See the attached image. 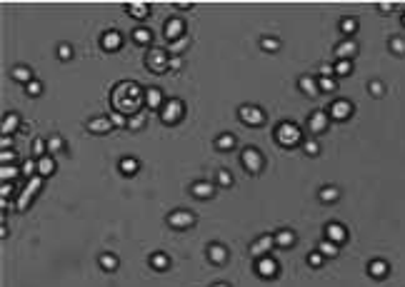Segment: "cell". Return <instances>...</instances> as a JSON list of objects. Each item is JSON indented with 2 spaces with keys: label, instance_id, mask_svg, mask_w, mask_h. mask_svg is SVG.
Wrapping results in <instances>:
<instances>
[{
  "label": "cell",
  "instance_id": "43",
  "mask_svg": "<svg viewBox=\"0 0 405 287\" xmlns=\"http://www.w3.org/2000/svg\"><path fill=\"white\" fill-rule=\"evenodd\" d=\"M20 172H23L28 180L30 177H35V175H38V160H25V165L20 168Z\"/></svg>",
  "mask_w": 405,
  "mask_h": 287
},
{
  "label": "cell",
  "instance_id": "20",
  "mask_svg": "<svg viewBox=\"0 0 405 287\" xmlns=\"http://www.w3.org/2000/svg\"><path fill=\"white\" fill-rule=\"evenodd\" d=\"M273 237H275V247H280V250H290V247L295 245V232L288 228L278 230Z\"/></svg>",
  "mask_w": 405,
  "mask_h": 287
},
{
  "label": "cell",
  "instance_id": "6",
  "mask_svg": "<svg viewBox=\"0 0 405 287\" xmlns=\"http://www.w3.org/2000/svg\"><path fill=\"white\" fill-rule=\"evenodd\" d=\"M240 163H243V168L248 172L258 175L263 170V165H265V157H263V152L258 147H245L243 155H240Z\"/></svg>",
  "mask_w": 405,
  "mask_h": 287
},
{
  "label": "cell",
  "instance_id": "2",
  "mask_svg": "<svg viewBox=\"0 0 405 287\" xmlns=\"http://www.w3.org/2000/svg\"><path fill=\"white\" fill-rule=\"evenodd\" d=\"M43 182H45V177H40V175H35V177H30L28 182H25V187L20 190V195H18V200H15V210H20V212H25L30 207V202L33 198L40 193V187H43Z\"/></svg>",
  "mask_w": 405,
  "mask_h": 287
},
{
  "label": "cell",
  "instance_id": "57",
  "mask_svg": "<svg viewBox=\"0 0 405 287\" xmlns=\"http://www.w3.org/2000/svg\"><path fill=\"white\" fill-rule=\"evenodd\" d=\"M170 70H180L183 68V60H180V55H175V57H170V65H168Z\"/></svg>",
  "mask_w": 405,
  "mask_h": 287
},
{
  "label": "cell",
  "instance_id": "44",
  "mask_svg": "<svg viewBox=\"0 0 405 287\" xmlns=\"http://www.w3.org/2000/svg\"><path fill=\"white\" fill-rule=\"evenodd\" d=\"M33 152H35L38 157H45V152H48V143H45L43 138H35V140H33Z\"/></svg>",
  "mask_w": 405,
  "mask_h": 287
},
{
  "label": "cell",
  "instance_id": "19",
  "mask_svg": "<svg viewBox=\"0 0 405 287\" xmlns=\"http://www.w3.org/2000/svg\"><path fill=\"white\" fill-rule=\"evenodd\" d=\"M208 260H210L213 265H223V262H228V247H225V245H220V242L208 245Z\"/></svg>",
  "mask_w": 405,
  "mask_h": 287
},
{
  "label": "cell",
  "instance_id": "31",
  "mask_svg": "<svg viewBox=\"0 0 405 287\" xmlns=\"http://www.w3.org/2000/svg\"><path fill=\"white\" fill-rule=\"evenodd\" d=\"M318 198H320V202H335L340 198V190H338L335 185H325L318 193Z\"/></svg>",
  "mask_w": 405,
  "mask_h": 287
},
{
  "label": "cell",
  "instance_id": "14",
  "mask_svg": "<svg viewBox=\"0 0 405 287\" xmlns=\"http://www.w3.org/2000/svg\"><path fill=\"white\" fill-rule=\"evenodd\" d=\"M100 45H103V50L115 53V50H120V45H123V35H120L118 30H105V33L100 35Z\"/></svg>",
  "mask_w": 405,
  "mask_h": 287
},
{
  "label": "cell",
  "instance_id": "34",
  "mask_svg": "<svg viewBox=\"0 0 405 287\" xmlns=\"http://www.w3.org/2000/svg\"><path fill=\"white\" fill-rule=\"evenodd\" d=\"M100 267H103L105 272L118 270V258L113 255V252H103V255H100Z\"/></svg>",
  "mask_w": 405,
  "mask_h": 287
},
{
  "label": "cell",
  "instance_id": "3",
  "mask_svg": "<svg viewBox=\"0 0 405 287\" xmlns=\"http://www.w3.org/2000/svg\"><path fill=\"white\" fill-rule=\"evenodd\" d=\"M275 140L283 145V147H295V145L303 140V130L295 125V122H280L278 130H275Z\"/></svg>",
  "mask_w": 405,
  "mask_h": 287
},
{
  "label": "cell",
  "instance_id": "41",
  "mask_svg": "<svg viewBox=\"0 0 405 287\" xmlns=\"http://www.w3.org/2000/svg\"><path fill=\"white\" fill-rule=\"evenodd\" d=\"M340 30H343V35H353L358 30V20L355 18H343L340 20Z\"/></svg>",
  "mask_w": 405,
  "mask_h": 287
},
{
  "label": "cell",
  "instance_id": "12",
  "mask_svg": "<svg viewBox=\"0 0 405 287\" xmlns=\"http://www.w3.org/2000/svg\"><path fill=\"white\" fill-rule=\"evenodd\" d=\"M328 125H330V115L325 113V110H315V113L310 115V120H308V127H310V133H325L328 130Z\"/></svg>",
  "mask_w": 405,
  "mask_h": 287
},
{
  "label": "cell",
  "instance_id": "8",
  "mask_svg": "<svg viewBox=\"0 0 405 287\" xmlns=\"http://www.w3.org/2000/svg\"><path fill=\"white\" fill-rule=\"evenodd\" d=\"M238 117L245 122V125H250V127H258L265 122V113H263V108L258 105H243L240 110H238Z\"/></svg>",
  "mask_w": 405,
  "mask_h": 287
},
{
  "label": "cell",
  "instance_id": "15",
  "mask_svg": "<svg viewBox=\"0 0 405 287\" xmlns=\"http://www.w3.org/2000/svg\"><path fill=\"white\" fill-rule=\"evenodd\" d=\"M328 115H330L333 120H348V117L353 115V103H350V100H335V103L330 105Z\"/></svg>",
  "mask_w": 405,
  "mask_h": 287
},
{
  "label": "cell",
  "instance_id": "35",
  "mask_svg": "<svg viewBox=\"0 0 405 287\" xmlns=\"http://www.w3.org/2000/svg\"><path fill=\"white\" fill-rule=\"evenodd\" d=\"M18 175H20V170H18L15 165H3V168H0V177H3V182H13Z\"/></svg>",
  "mask_w": 405,
  "mask_h": 287
},
{
  "label": "cell",
  "instance_id": "17",
  "mask_svg": "<svg viewBox=\"0 0 405 287\" xmlns=\"http://www.w3.org/2000/svg\"><path fill=\"white\" fill-rule=\"evenodd\" d=\"M325 240L340 245V242H345L348 240V230L343 228L340 222H328V225H325Z\"/></svg>",
  "mask_w": 405,
  "mask_h": 287
},
{
  "label": "cell",
  "instance_id": "32",
  "mask_svg": "<svg viewBox=\"0 0 405 287\" xmlns=\"http://www.w3.org/2000/svg\"><path fill=\"white\" fill-rule=\"evenodd\" d=\"M215 147L218 150H233L235 147V135H230V133H223V135H218V140H215Z\"/></svg>",
  "mask_w": 405,
  "mask_h": 287
},
{
  "label": "cell",
  "instance_id": "51",
  "mask_svg": "<svg viewBox=\"0 0 405 287\" xmlns=\"http://www.w3.org/2000/svg\"><path fill=\"white\" fill-rule=\"evenodd\" d=\"M303 147H305V152H308L310 157H315V155H318V152H320V145H318V140H305V145H303Z\"/></svg>",
  "mask_w": 405,
  "mask_h": 287
},
{
  "label": "cell",
  "instance_id": "16",
  "mask_svg": "<svg viewBox=\"0 0 405 287\" xmlns=\"http://www.w3.org/2000/svg\"><path fill=\"white\" fill-rule=\"evenodd\" d=\"M163 105H165L163 90H160V87H145V108H150V110H160Z\"/></svg>",
  "mask_w": 405,
  "mask_h": 287
},
{
  "label": "cell",
  "instance_id": "54",
  "mask_svg": "<svg viewBox=\"0 0 405 287\" xmlns=\"http://www.w3.org/2000/svg\"><path fill=\"white\" fill-rule=\"evenodd\" d=\"M13 193H15V185H13V182H3V187H0V198H3V200H8Z\"/></svg>",
  "mask_w": 405,
  "mask_h": 287
},
{
  "label": "cell",
  "instance_id": "37",
  "mask_svg": "<svg viewBox=\"0 0 405 287\" xmlns=\"http://www.w3.org/2000/svg\"><path fill=\"white\" fill-rule=\"evenodd\" d=\"M145 122H148L145 113H138V115H133V117H128V127H130V130H143Z\"/></svg>",
  "mask_w": 405,
  "mask_h": 287
},
{
  "label": "cell",
  "instance_id": "26",
  "mask_svg": "<svg viewBox=\"0 0 405 287\" xmlns=\"http://www.w3.org/2000/svg\"><path fill=\"white\" fill-rule=\"evenodd\" d=\"M125 8H128V13H130L135 20H143V18H148V13H150V5H148V3H128Z\"/></svg>",
  "mask_w": 405,
  "mask_h": 287
},
{
  "label": "cell",
  "instance_id": "60",
  "mask_svg": "<svg viewBox=\"0 0 405 287\" xmlns=\"http://www.w3.org/2000/svg\"><path fill=\"white\" fill-rule=\"evenodd\" d=\"M403 25H405V15H403Z\"/></svg>",
  "mask_w": 405,
  "mask_h": 287
},
{
  "label": "cell",
  "instance_id": "7",
  "mask_svg": "<svg viewBox=\"0 0 405 287\" xmlns=\"http://www.w3.org/2000/svg\"><path fill=\"white\" fill-rule=\"evenodd\" d=\"M168 225L173 230H190L195 225V215L190 210H173L168 215Z\"/></svg>",
  "mask_w": 405,
  "mask_h": 287
},
{
  "label": "cell",
  "instance_id": "40",
  "mask_svg": "<svg viewBox=\"0 0 405 287\" xmlns=\"http://www.w3.org/2000/svg\"><path fill=\"white\" fill-rule=\"evenodd\" d=\"M261 48L268 50V53H275V50H280V40H278V38H263Z\"/></svg>",
  "mask_w": 405,
  "mask_h": 287
},
{
  "label": "cell",
  "instance_id": "53",
  "mask_svg": "<svg viewBox=\"0 0 405 287\" xmlns=\"http://www.w3.org/2000/svg\"><path fill=\"white\" fill-rule=\"evenodd\" d=\"M0 160H3V165H13V163H15V150H3V152H0Z\"/></svg>",
  "mask_w": 405,
  "mask_h": 287
},
{
  "label": "cell",
  "instance_id": "56",
  "mask_svg": "<svg viewBox=\"0 0 405 287\" xmlns=\"http://www.w3.org/2000/svg\"><path fill=\"white\" fill-rule=\"evenodd\" d=\"M0 147H3V150H13V138H10V135H3V140H0Z\"/></svg>",
  "mask_w": 405,
  "mask_h": 287
},
{
  "label": "cell",
  "instance_id": "46",
  "mask_svg": "<svg viewBox=\"0 0 405 287\" xmlns=\"http://www.w3.org/2000/svg\"><path fill=\"white\" fill-rule=\"evenodd\" d=\"M63 147H65V143H63L60 135H53V138L48 140V152H60Z\"/></svg>",
  "mask_w": 405,
  "mask_h": 287
},
{
  "label": "cell",
  "instance_id": "13",
  "mask_svg": "<svg viewBox=\"0 0 405 287\" xmlns=\"http://www.w3.org/2000/svg\"><path fill=\"white\" fill-rule=\"evenodd\" d=\"M85 127L93 133V135H105V133L113 130V122H110V117L100 115V117H90V120L85 122Z\"/></svg>",
  "mask_w": 405,
  "mask_h": 287
},
{
  "label": "cell",
  "instance_id": "42",
  "mask_svg": "<svg viewBox=\"0 0 405 287\" xmlns=\"http://www.w3.org/2000/svg\"><path fill=\"white\" fill-rule=\"evenodd\" d=\"M218 187H233V175L230 170H218Z\"/></svg>",
  "mask_w": 405,
  "mask_h": 287
},
{
  "label": "cell",
  "instance_id": "30",
  "mask_svg": "<svg viewBox=\"0 0 405 287\" xmlns=\"http://www.w3.org/2000/svg\"><path fill=\"white\" fill-rule=\"evenodd\" d=\"M318 252L323 258H338V252H340V247L335 245V242H330V240H323L318 245Z\"/></svg>",
  "mask_w": 405,
  "mask_h": 287
},
{
  "label": "cell",
  "instance_id": "58",
  "mask_svg": "<svg viewBox=\"0 0 405 287\" xmlns=\"http://www.w3.org/2000/svg\"><path fill=\"white\" fill-rule=\"evenodd\" d=\"M393 8H395V5H393V3H380V10H385V13H390V10H393Z\"/></svg>",
  "mask_w": 405,
  "mask_h": 287
},
{
  "label": "cell",
  "instance_id": "27",
  "mask_svg": "<svg viewBox=\"0 0 405 287\" xmlns=\"http://www.w3.org/2000/svg\"><path fill=\"white\" fill-rule=\"evenodd\" d=\"M13 80L28 85L30 80H35V78H33V70H30L28 65H18V68H13Z\"/></svg>",
  "mask_w": 405,
  "mask_h": 287
},
{
  "label": "cell",
  "instance_id": "9",
  "mask_svg": "<svg viewBox=\"0 0 405 287\" xmlns=\"http://www.w3.org/2000/svg\"><path fill=\"white\" fill-rule=\"evenodd\" d=\"M255 272H258V277H263V280H273V277H278L280 265L270 258V255H265V258L255 260Z\"/></svg>",
  "mask_w": 405,
  "mask_h": 287
},
{
  "label": "cell",
  "instance_id": "38",
  "mask_svg": "<svg viewBox=\"0 0 405 287\" xmlns=\"http://www.w3.org/2000/svg\"><path fill=\"white\" fill-rule=\"evenodd\" d=\"M188 45H190V40H188V35H185V38H180V40H175V43H170V45H168V53L180 55V53H183Z\"/></svg>",
  "mask_w": 405,
  "mask_h": 287
},
{
  "label": "cell",
  "instance_id": "24",
  "mask_svg": "<svg viewBox=\"0 0 405 287\" xmlns=\"http://www.w3.org/2000/svg\"><path fill=\"white\" fill-rule=\"evenodd\" d=\"M53 172H55V160H53L50 155L38 157V175H40V177H50Z\"/></svg>",
  "mask_w": 405,
  "mask_h": 287
},
{
  "label": "cell",
  "instance_id": "48",
  "mask_svg": "<svg viewBox=\"0 0 405 287\" xmlns=\"http://www.w3.org/2000/svg\"><path fill=\"white\" fill-rule=\"evenodd\" d=\"M318 87H320V92H333L335 90V80L333 78H320Z\"/></svg>",
  "mask_w": 405,
  "mask_h": 287
},
{
  "label": "cell",
  "instance_id": "18",
  "mask_svg": "<svg viewBox=\"0 0 405 287\" xmlns=\"http://www.w3.org/2000/svg\"><path fill=\"white\" fill-rule=\"evenodd\" d=\"M190 193H193L198 200H210V198L215 195V185L208 182V180H198V182H193Z\"/></svg>",
  "mask_w": 405,
  "mask_h": 287
},
{
  "label": "cell",
  "instance_id": "21",
  "mask_svg": "<svg viewBox=\"0 0 405 287\" xmlns=\"http://www.w3.org/2000/svg\"><path fill=\"white\" fill-rule=\"evenodd\" d=\"M355 53H358V45H355V40H343V43L335 48V55H338V60H350Z\"/></svg>",
  "mask_w": 405,
  "mask_h": 287
},
{
  "label": "cell",
  "instance_id": "36",
  "mask_svg": "<svg viewBox=\"0 0 405 287\" xmlns=\"http://www.w3.org/2000/svg\"><path fill=\"white\" fill-rule=\"evenodd\" d=\"M333 68H335V75H340V78H348L353 73V62L350 60H338Z\"/></svg>",
  "mask_w": 405,
  "mask_h": 287
},
{
  "label": "cell",
  "instance_id": "25",
  "mask_svg": "<svg viewBox=\"0 0 405 287\" xmlns=\"http://www.w3.org/2000/svg\"><path fill=\"white\" fill-rule=\"evenodd\" d=\"M368 272H370V277L383 280V277L388 275V262H385V260H370V265H368Z\"/></svg>",
  "mask_w": 405,
  "mask_h": 287
},
{
  "label": "cell",
  "instance_id": "52",
  "mask_svg": "<svg viewBox=\"0 0 405 287\" xmlns=\"http://www.w3.org/2000/svg\"><path fill=\"white\" fill-rule=\"evenodd\" d=\"M368 87H370V92H373L375 98H383V95H385V85H383L380 80H373V83H370Z\"/></svg>",
  "mask_w": 405,
  "mask_h": 287
},
{
  "label": "cell",
  "instance_id": "50",
  "mask_svg": "<svg viewBox=\"0 0 405 287\" xmlns=\"http://www.w3.org/2000/svg\"><path fill=\"white\" fill-rule=\"evenodd\" d=\"M323 262H325V258H323V255H320L318 250H315V252H310V255H308V265H310V267H323Z\"/></svg>",
  "mask_w": 405,
  "mask_h": 287
},
{
  "label": "cell",
  "instance_id": "4",
  "mask_svg": "<svg viewBox=\"0 0 405 287\" xmlns=\"http://www.w3.org/2000/svg\"><path fill=\"white\" fill-rule=\"evenodd\" d=\"M145 65H148V68H150V73H155V75H160V73L170 70V68H168V65H170L168 50H163V48H150V50H148V55H145Z\"/></svg>",
  "mask_w": 405,
  "mask_h": 287
},
{
  "label": "cell",
  "instance_id": "49",
  "mask_svg": "<svg viewBox=\"0 0 405 287\" xmlns=\"http://www.w3.org/2000/svg\"><path fill=\"white\" fill-rule=\"evenodd\" d=\"M58 57H60V60H70V57H73V48H70L68 43H60V45H58Z\"/></svg>",
  "mask_w": 405,
  "mask_h": 287
},
{
  "label": "cell",
  "instance_id": "1",
  "mask_svg": "<svg viewBox=\"0 0 405 287\" xmlns=\"http://www.w3.org/2000/svg\"><path fill=\"white\" fill-rule=\"evenodd\" d=\"M110 103H113V110L123 113L125 117H133V115L143 113L145 105V90L133 80H123L113 87V95H110Z\"/></svg>",
  "mask_w": 405,
  "mask_h": 287
},
{
  "label": "cell",
  "instance_id": "33",
  "mask_svg": "<svg viewBox=\"0 0 405 287\" xmlns=\"http://www.w3.org/2000/svg\"><path fill=\"white\" fill-rule=\"evenodd\" d=\"M133 40H135L138 45H150V43H153V33H150L148 28H135Z\"/></svg>",
  "mask_w": 405,
  "mask_h": 287
},
{
  "label": "cell",
  "instance_id": "11",
  "mask_svg": "<svg viewBox=\"0 0 405 287\" xmlns=\"http://www.w3.org/2000/svg\"><path fill=\"white\" fill-rule=\"evenodd\" d=\"M273 247H275V237H273V235H261V237H258V240L250 245V255H253L255 260L265 258V255H268Z\"/></svg>",
  "mask_w": 405,
  "mask_h": 287
},
{
  "label": "cell",
  "instance_id": "45",
  "mask_svg": "<svg viewBox=\"0 0 405 287\" xmlns=\"http://www.w3.org/2000/svg\"><path fill=\"white\" fill-rule=\"evenodd\" d=\"M110 117V122H113V127H128V117L123 113H118V110H113V113L108 115Z\"/></svg>",
  "mask_w": 405,
  "mask_h": 287
},
{
  "label": "cell",
  "instance_id": "39",
  "mask_svg": "<svg viewBox=\"0 0 405 287\" xmlns=\"http://www.w3.org/2000/svg\"><path fill=\"white\" fill-rule=\"evenodd\" d=\"M390 50L395 53V55H405V38H400V35H395V38H390Z\"/></svg>",
  "mask_w": 405,
  "mask_h": 287
},
{
  "label": "cell",
  "instance_id": "47",
  "mask_svg": "<svg viewBox=\"0 0 405 287\" xmlns=\"http://www.w3.org/2000/svg\"><path fill=\"white\" fill-rule=\"evenodd\" d=\"M25 92L33 95V98H38V95L43 92V83H40V80H30L28 85H25Z\"/></svg>",
  "mask_w": 405,
  "mask_h": 287
},
{
  "label": "cell",
  "instance_id": "59",
  "mask_svg": "<svg viewBox=\"0 0 405 287\" xmlns=\"http://www.w3.org/2000/svg\"><path fill=\"white\" fill-rule=\"evenodd\" d=\"M213 287H230V285H228V282H215Z\"/></svg>",
  "mask_w": 405,
  "mask_h": 287
},
{
  "label": "cell",
  "instance_id": "10",
  "mask_svg": "<svg viewBox=\"0 0 405 287\" xmlns=\"http://www.w3.org/2000/svg\"><path fill=\"white\" fill-rule=\"evenodd\" d=\"M163 35H165V40H168V43H175V40L185 38V23H183L180 18H170V20H165V25H163Z\"/></svg>",
  "mask_w": 405,
  "mask_h": 287
},
{
  "label": "cell",
  "instance_id": "55",
  "mask_svg": "<svg viewBox=\"0 0 405 287\" xmlns=\"http://www.w3.org/2000/svg\"><path fill=\"white\" fill-rule=\"evenodd\" d=\"M333 73H335L333 65H323V68H320V78H333Z\"/></svg>",
  "mask_w": 405,
  "mask_h": 287
},
{
  "label": "cell",
  "instance_id": "28",
  "mask_svg": "<svg viewBox=\"0 0 405 287\" xmlns=\"http://www.w3.org/2000/svg\"><path fill=\"white\" fill-rule=\"evenodd\" d=\"M150 267H153V270H158V272H163V270H168V267H170V258H168L165 252H155V255L150 258Z\"/></svg>",
  "mask_w": 405,
  "mask_h": 287
},
{
  "label": "cell",
  "instance_id": "22",
  "mask_svg": "<svg viewBox=\"0 0 405 287\" xmlns=\"http://www.w3.org/2000/svg\"><path fill=\"white\" fill-rule=\"evenodd\" d=\"M18 125H20V115L18 113H8L3 117V135H13L15 130H18Z\"/></svg>",
  "mask_w": 405,
  "mask_h": 287
},
{
  "label": "cell",
  "instance_id": "23",
  "mask_svg": "<svg viewBox=\"0 0 405 287\" xmlns=\"http://www.w3.org/2000/svg\"><path fill=\"white\" fill-rule=\"evenodd\" d=\"M298 85H300V90L308 95V98H315L320 92V87H318V80H313L310 75H303L300 80H298Z\"/></svg>",
  "mask_w": 405,
  "mask_h": 287
},
{
  "label": "cell",
  "instance_id": "5",
  "mask_svg": "<svg viewBox=\"0 0 405 287\" xmlns=\"http://www.w3.org/2000/svg\"><path fill=\"white\" fill-rule=\"evenodd\" d=\"M185 115V105H183V100H165V105L160 108V120L165 122V125H175V122H180V117Z\"/></svg>",
  "mask_w": 405,
  "mask_h": 287
},
{
  "label": "cell",
  "instance_id": "29",
  "mask_svg": "<svg viewBox=\"0 0 405 287\" xmlns=\"http://www.w3.org/2000/svg\"><path fill=\"white\" fill-rule=\"evenodd\" d=\"M118 168H120V172H123V175H135V172L140 170V163H138L135 157H123Z\"/></svg>",
  "mask_w": 405,
  "mask_h": 287
}]
</instances>
